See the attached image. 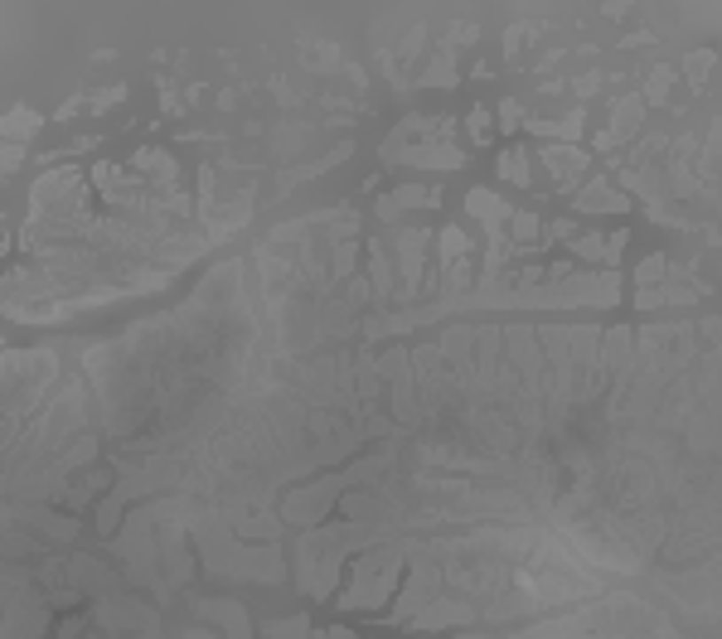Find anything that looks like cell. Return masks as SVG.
I'll return each mask as SVG.
<instances>
[{"label": "cell", "mask_w": 722, "mask_h": 639, "mask_svg": "<svg viewBox=\"0 0 722 639\" xmlns=\"http://www.w3.org/2000/svg\"><path fill=\"white\" fill-rule=\"evenodd\" d=\"M509 219H514V238H519V243H533V238H539V219H533V213L509 209Z\"/></svg>", "instance_id": "obj_14"}, {"label": "cell", "mask_w": 722, "mask_h": 639, "mask_svg": "<svg viewBox=\"0 0 722 639\" xmlns=\"http://www.w3.org/2000/svg\"><path fill=\"white\" fill-rule=\"evenodd\" d=\"M456 620H470L466 601H437V605H427V611L417 615V625H427V630H437V625H456Z\"/></svg>", "instance_id": "obj_8"}, {"label": "cell", "mask_w": 722, "mask_h": 639, "mask_svg": "<svg viewBox=\"0 0 722 639\" xmlns=\"http://www.w3.org/2000/svg\"><path fill=\"white\" fill-rule=\"evenodd\" d=\"M422 247H427V233H402V238H398V252H402V281H408V291L417 286V272H422Z\"/></svg>", "instance_id": "obj_6"}, {"label": "cell", "mask_w": 722, "mask_h": 639, "mask_svg": "<svg viewBox=\"0 0 722 639\" xmlns=\"http://www.w3.org/2000/svg\"><path fill=\"white\" fill-rule=\"evenodd\" d=\"M476 35H480L476 25H456V29H451V44H470V39H476Z\"/></svg>", "instance_id": "obj_22"}, {"label": "cell", "mask_w": 722, "mask_h": 639, "mask_svg": "<svg viewBox=\"0 0 722 639\" xmlns=\"http://www.w3.org/2000/svg\"><path fill=\"white\" fill-rule=\"evenodd\" d=\"M29 131H39V117L29 107H15L5 121H0V136H10V141H25Z\"/></svg>", "instance_id": "obj_10"}, {"label": "cell", "mask_w": 722, "mask_h": 639, "mask_svg": "<svg viewBox=\"0 0 722 639\" xmlns=\"http://www.w3.org/2000/svg\"><path fill=\"white\" fill-rule=\"evenodd\" d=\"M470 141H476V146L490 141V117H485V112H470Z\"/></svg>", "instance_id": "obj_19"}, {"label": "cell", "mask_w": 722, "mask_h": 639, "mask_svg": "<svg viewBox=\"0 0 722 639\" xmlns=\"http://www.w3.org/2000/svg\"><path fill=\"white\" fill-rule=\"evenodd\" d=\"M500 170H504V180H509V184H529L533 180V174H529V156H524V150H504Z\"/></svg>", "instance_id": "obj_11"}, {"label": "cell", "mask_w": 722, "mask_h": 639, "mask_svg": "<svg viewBox=\"0 0 722 639\" xmlns=\"http://www.w3.org/2000/svg\"><path fill=\"white\" fill-rule=\"evenodd\" d=\"M15 165H19V146H0V180H5Z\"/></svg>", "instance_id": "obj_20"}, {"label": "cell", "mask_w": 722, "mask_h": 639, "mask_svg": "<svg viewBox=\"0 0 722 639\" xmlns=\"http://www.w3.org/2000/svg\"><path fill=\"white\" fill-rule=\"evenodd\" d=\"M621 247H625V228L621 233H586V238H577L572 243V252L582 257V262H606V266H616L621 262Z\"/></svg>", "instance_id": "obj_2"}, {"label": "cell", "mask_w": 722, "mask_h": 639, "mask_svg": "<svg viewBox=\"0 0 722 639\" xmlns=\"http://www.w3.org/2000/svg\"><path fill=\"white\" fill-rule=\"evenodd\" d=\"M669 88H674V73H669V68H655V73H649V92H645V97L649 102H664Z\"/></svg>", "instance_id": "obj_15"}, {"label": "cell", "mask_w": 722, "mask_h": 639, "mask_svg": "<svg viewBox=\"0 0 722 639\" xmlns=\"http://www.w3.org/2000/svg\"><path fill=\"white\" fill-rule=\"evenodd\" d=\"M393 581H398V552H378V558H364L354 566V586L345 591V601L339 605H378V601H388V591H393Z\"/></svg>", "instance_id": "obj_1"}, {"label": "cell", "mask_w": 722, "mask_h": 639, "mask_svg": "<svg viewBox=\"0 0 722 639\" xmlns=\"http://www.w3.org/2000/svg\"><path fill=\"white\" fill-rule=\"evenodd\" d=\"M543 165L558 174V184H572L577 174H582L586 156H582V150H567V146H548V150H543Z\"/></svg>", "instance_id": "obj_5"}, {"label": "cell", "mask_w": 722, "mask_h": 639, "mask_svg": "<svg viewBox=\"0 0 722 639\" xmlns=\"http://www.w3.org/2000/svg\"><path fill=\"white\" fill-rule=\"evenodd\" d=\"M519 117H524L519 102H504V107H500V121H504V127H519Z\"/></svg>", "instance_id": "obj_21"}, {"label": "cell", "mask_w": 722, "mask_h": 639, "mask_svg": "<svg viewBox=\"0 0 722 639\" xmlns=\"http://www.w3.org/2000/svg\"><path fill=\"white\" fill-rule=\"evenodd\" d=\"M577 209H611V213H625V199L616 189H606V180H592V189L582 194V199H577Z\"/></svg>", "instance_id": "obj_9"}, {"label": "cell", "mask_w": 722, "mask_h": 639, "mask_svg": "<svg viewBox=\"0 0 722 639\" xmlns=\"http://www.w3.org/2000/svg\"><path fill=\"white\" fill-rule=\"evenodd\" d=\"M466 252H470V247H466V238H461V228H446V233H441V262H446V266H456Z\"/></svg>", "instance_id": "obj_12"}, {"label": "cell", "mask_w": 722, "mask_h": 639, "mask_svg": "<svg viewBox=\"0 0 722 639\" xmlns=\"http://www.w3.org/2000/svg\"><path fill=\"white\" fill-rule=\"evenodd\" d=\"M466 209L476 213V219H480L490 233H500V223L509 219V204H504L500 194H490V189H470V194H466Z\"/></svg>", "instance_id": "obj_4"}, {"label": "cell", "mask_w": 722, "mask_h": 639, "mask_svg": "<svg viewBox=\"0 0 722 639\" xmlns=\"http://www.w3.org/2000/svg\"><path fill=\"white\" fill-rule=\"evenodd\" d=\"M451 78H456V58L437 54V58H431V68H427V82H451Z\"/></svg>", "instance_id": "obj_16"}, {"label": "cell", "mask_w": 722, "mask_h": 639, "mask_svg": "<svg viewBox=\"0 0 722 639\" xmlns=\"http://www.w3.org/2000/svg\"><path fill=\"white\" fill-rule=\"evenodd\" d=\"M306 64H311V68H335V49H330V44L306 49Z\"/></svg>", "instance_id": "obj_18"}, {"label": "cell", "mask_w": 722, "mask_h": 639, "mask_svg": "<svg viewBox=\"0 0 722 639\" xmlns=\"http://www.w3.org/2000/svg\"><path fill=\"white\" fill-rule=\"evenodd\" d=\"M708 73H713V54H694V58H688V82H694V88H698V82H703Z\"/></svg>", "instance_id": "obj_17"}, {"label": "cell", "mask_w": 722, "mask_h": 639, "mask_svg": "<svg viewBox=\"0 0 722 639\" xmlns=\"http://www.w3.org/2000/svg\"><path fill=\"white\" fill-rule=\"evenodd\" d=\"M664 272H669V262H664V257H645V262H640V272H635V276H640V291H655V281H664Z\"/></svg>", "instance_id": "obj_13"}, {"label": "cell", "mask_w": 722, "mask_h": 639, "mask_svg": "<svg viewBox=\"0 0 722 639\" xmlns=\"http://www.w3.org/2000/svg\"><path fill=\"white\" fill-rule=\"evenodd\" d=\"M437 199H441L437 189H398L393 199L378 204V213H384V219H398V209H427V204H437Z\"/></svg>", "instance_id": "obj_7"}, {"label": "cell", "mask_w": 722, "mask_h": 639, "mask_svg": "<svg viewBox=\"0 0 722 639\" xmlns=\"http://www.w3.org/2000/svg\"><path fill=\"white\" fill-rule=\"evenodd\" d=\"M640 117H645V107H640V97H625V102H621V107H616V117H611V127H606V131H602V141H596V146H602V150H611V146H616V141H625V136H631V131H635V127H640Z\"/></svg>", "instance_id": "obj_3"}]
</instances>
